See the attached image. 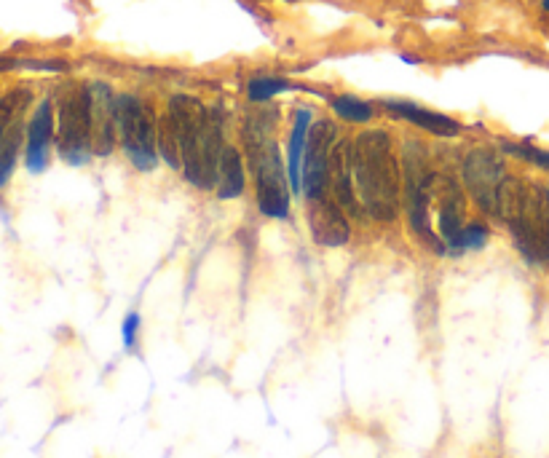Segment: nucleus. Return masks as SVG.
Listing matches in <instances>:
<instances>
[{
    "label": "nucleus",
    "mask_w": 549,
    "mask_h": 458,
    "mask_svg": "<svg viewBox=\"0 0 549 458\" xmlns=\"http://www.w3.org/2000/svg\"><path fill=\"white\" fill-rule=\"evenodd\" d=\"M330 108H333V113L341 121H346V124H373L375 121V108L370 105V102L359 100V97H354V94H341V97H333L330 100Z\"/></svg>",
    "instance_id": "nucleus-16"
},
{
    "label": "nucleus",
    "mask_w": 549,
    "mask_h": 458,
    "mask_svg": "<svg viewBox=\"0 0 549 458\" xmlns=\"http://www.w3.org/2000/svg\"><path fill=\"white\" fill-rule=\"evenodd\" d=\"M351 217L335 201V196H322L308 201V228L314 242L322 247H343L351 239Z\"/></svg>",
    "instance_id": "nucleus-10"
},
{
    "label": "nucleus",
    "mask_w": 549,
    "mask_h": 458,
    "mask_svg": "<svg viewBox=\"0 0 549 458\" xmlns=\"http://www.w3.org/2000/svg\"><path fill=\"white\" fill-rule=\"evenodd\" d=\"M308 132H311V110L300 108L295 113L290 148H287V177H290V191L295 196H303V159H306Z\"/></svg>",
    "instance_id": "nucleus-15"
},
{
    "label": "nucleus",
    "mask_w": 549,
    "mask_h": 458,
    "mask_svg": "<svg viewBox=\"0 0 549 458\" xmlns=\"http://www.w3.org/2000/svg\"><path fill=\"white\" fill-rule=\"evenodd\" d=\"M271 132L274 129H271L268 116L258 113L244 126V150L250 161L258 209L271 220H287L290 217V177L284 172L279 142Z\"/></svg>",
    "instance_id": "nucleus-3"
},
{
    "label": "nucleus",
    "mask_w": 549,
    "mask_h": 458,
    "mask_svg": "<svg viewBox=\"0 0 549 458\" xmlns=\"http://www.w3.org/2000/svg\"><path fill=\"white\" fill-rule=\"evenodd\" d=\"M287 89H290V84L282 81V78L260 75V78H252L250 86H247V97H250L252 102H268L271 97H276V94L287 92Z\"/></svg>",
    "instance_id": "nucleus-18"
},
{
    "label": "nucleus",
    "mask_w": 549,
    "mask_h": 458,
    "mask_svg": "<svg viewBox=\"0 0 549 458\" xmlns=\"http://www.w3.org/2000/svg\"><path fill=\"white\" fill-rule=\"evenodd\" d=\"M499 220H504L515 247L533 266L549 263V191L544 185L507 177L501 188Z\"/></svg>",
    "instance_id": "nucleus-2"
},
{
    "label": "nucleus",
    "mask_w": 549,
    "mask_h": 458,
    "mask_svg": "<svg viewBox=\"0 0 549 458\" xmlns=\"http://www.w3.org/2000/svg\"><path fill=\"white\" fill-rule=\"evenodd\" d=\"M469 223V196L456 175L434 169L432 180V228L442 250L456 255L461 231Z\"/></svg>",
    "instance_id": "nucleus-7"
},
{
    "label": "nucleus",
    "mask_w": 549,
    "mask_h": 458,
    "mask_svg": "<svg viewBox=\"0 0 549 458\" xmlns=\"http://www.w3.org/2000/svg\"><path fill=\"white\" fill-rule=\"evenodd\" d=\"M124 346L126 349H134V343H137V333H140V314H129L124 319Z\"/></svg>",
    "instance_id": "nucleus-20"
},
{
    "label": "nucleus",
    "mask_w": 549,
    "mask_h": 458,
    "mask_svg": "<svg viewBox=\"0 0 549 458\" xmlns=\"http://www.w3.org/2000/svg\"><path fill=\"white\" fill-rule=\"evenodd\" d=\"M116 126L118 145L124 148L134 169L150 172L159 164V116L148 102L134 94H118Z\"/></svg>",
    "instance_id": "nucleus-4"
},
{
    "label": "nucleus",
    "mask_w": 549,
    "mask_h": 458,
    "mask_svg": "<svg viewBox=\"0 0 549 458\" xmlns=\"http://www.w3.org/2000/svg\"><path fill=\"white\" fill-rule=\"evenodd\" d=\"M118 145L116 97L105 84L92 86V150L94 156H110Z\"/></svg>",
    "instance_id": "nucleus-12"
},
{
    "label": "nucleus",
    "mask_w": 549,
    "mask_h": 458,
    "mask_svg": "<svg viewBox=\"0 0 549 458\" xmlns=\"http://www.w3.org/2000/svg\"><path fill=\"white\" fill-rule=\"evenodd\" d=\"M507 153L515 156V159H523L528 164H533V167L549 172V150H541L536 145H507Z\"/></svg>",
    "instance_id": "nucleus-19"
},
{
    "label": "nucleus",
    "mask_w": 549,
    "mask_h": 458,
    "mask_svg": "<svg viewBox=\"0 0 549 458\" xmlns=\"http://www.w3.org/2000/svg\"><path fill=\"white\" fill-rule=\"evenodd\" d=\"M351 188L370 223H397L402 212V159L389 132L367 129L346 140Z\"/></svg>",
    "instance_id": "nucleus-1"
},
{
    "label": "nucleus",
    "mask_w": 549,
    "mask_h": 458,
    "mask_svg": "<svg viewBox=\"0 0 549 458\" xmlns=\"http://www.w3.org/2000/svg\"><path fill=\"white\" fill-rule=\"evenodd\" d=\"M383 110H386L391 118L408 121L410 126H416L421 132L432 134V137H440V140H453V137H458V134L464 132V126L458 124L456 118L445 116V113H437V110L421 108L416 102L383 100Z\"/></svg>",
    "instance_id": "nucleus-11"
},
{
    "label": "nucleus",
    "mask_w": 549,
    "mask_h": 458,
    "mask_svg": "<svg viewBox=\"0 0 549 458\" xmlns=\"http://www.w3.org/2000/svg\"><path fill=\"white\" fill-rule=\"evenodd\" d=\"M488 239H491V228H488L483 220H469L464 231H461V236H458L456 255H461V252L483 250L485 244H488Z\"/></svg>",
    "instance_id": "nucleus-17"
},
{
    "label": "nucleus",
    "mask_w": 549,
    "mask_h": 458,
    "mask_svg": "<svg viewBox=\"0 0 549 458\" xmlns=\"http://www.w3.org/2000/svg\"><path fill=\"white\" fill-rule=\"evenodd\" d=\"M57 148L67 164H86L92 150V89L67 86L57 105Z\"/></svg>",
    "instance_id": "nucleus-5"
},
{
    "label": "nucleus",
    "mask_w": 549,
    "mask_h": 458,
    "mask_svg": "<svg viewBox=\"0 0 549 458\" xmlns=\"http://www.w3.org/2000/svg\"><path fill=\"white\" fill-rule=\"evenodd\" d=\"M51 140H54V108H51L49 100H43L38 108H35L30 124H27V169L30 172H43L46 164H49V150Z\"/></svg>",
    "instance_id": "nucleus-13"
},
{
    "label": "nucleus",
    "mask_w": 549,
    "mask_h": 458,
    "mask_svg": "<svg viewBox=\"0 0 549 458\" xmlns=\"http://www.w3.org/2000/svg\"><path fill=\"white\" fill-rule=\"evenodd\" d=\"M244 185H247L244 153L233 142H225L223 153H220V167H217L215 196L220 201L236 199V196H242Z\"/></svg>",
    "instance_id": "nucleus-14"
},
{
    "label": "nucleus",
    "mask_w": 549,
    "mask_h": 458,
    "mask_svg": "<svg viewBox=\"0 0 549 458\" xmlns=\"http://www.w3.org/2000/svg\"><path fill=\"white\" fill-rule=\"evenodd\" d=\"M507 177L504 159L485 145L466 150L461 169H458V180L464 185L469 201L488 217H499L501 188L507 183Z\"/></svg>",
    "instance_id": "nucleus-6"
},
{
    "label": "nucleus",
    "mask_w": 549,
    "mask_h": 458,
    "mask_svg": "<svg viewBox=\"0 0 549 458\" xmlns=\"http://www.w3.org/2000/svg\"><path fill=\"white\" fill-rule=\"evenodd\" d=\"M541 9H544L549 14V0H544V3H541Z\"/></svg>",
    "instance_id": "nucleus-21"
},
{
    "label": "nucleus",
    "mask_w": 549,
    "mask_h": 458,
    "mask_svg": "<svg viewBox=\"0 0 549 458\" xmlns=\"http://www.w3.org/2000/svg\"><path fill=\"white\" fill-rule=\"evenodd\" d=\"M30 94L14 92L0 102V188L9 183L14 164H17L19 145H22V113Z\"/></svg>",
    "instance_id": "nucleus-9"
},
{
    "label": "nucleus",
    "mask_w": 549,
    "mask_h": 458,
    "mask_svg": "<svg viewBox=\"0 0 549 458\" xmlns=\"http://www.w3.org/2000/svg\"><path fill=\"white\" fill-rule=\"evenodd\" d=\"M338 126L330 118H319L311 126L306 142V159H303V196L308 201H317L330 193V175H333L335 145H338Z\"/></svg>",
    "instance_id": "nucleus-8"
}]
</instances>
